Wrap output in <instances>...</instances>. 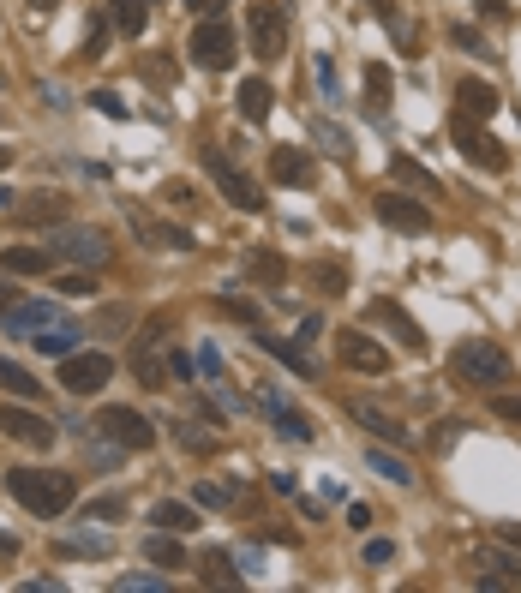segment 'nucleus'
<instances>
[{
	"label": "nucleus",
	"instance_id": "10",
	"mask_svg": "<svg viewBox=\"0 0 521 593\" xmlns=\"http://www.w3.org/2000/svg\"><path fill=\"white\" fill-rule=\"evenodd\" d=\"M450 138H456V150H462L474 168H486V174H504V168H510L504 144H492V132H486V126H474V114H462V120L450 126Z\"/></svg>",
	"mask_w": 521,
	"mask_h": 593
},
{
	"label": "nucleus",
	"instance_id": "27",
	"mask_svg": "<svg viewBox=\"0 0 521 593\" xmlns=\"http://www.w3.org/2000/svg\"><path fill=\"white\" fill-rule=\"evenodd\" d=\"M144 564H156V570H180V564H186V552H180V540H174L168 528H156V534L144 540Z\"/></svg>",
	"mask_w": 521,
	"mask_h": 593
},
{
	"label": "nucleus",
	"instance_id": "51",
	"mask_svg": "<svg viewBox=\"0 0 521 593\" xmlns=\"http://www.w3.org/2000/svg\"><path fill=\"white\" fill-rule=\"evenodd\" d=\"M348 528L366 534V528H372V510H366V504H348Z\"/></svg>",
	"mask_w": 521,
	"mask_h": 593
},
{
	"label": "nucleus",
	"instance_id": "44",
	"mask_svg": "<svg viewBox=\"0 0 521 593\" xmlns=\"http://www.w3.org/2000/svg\"><path fill=\"white\" fill-rule=\"evenodd\" d=\"M390 558H396V540H366V564L372 570H384Z\"/></svg>",
	"mask_w": 521,
	"mask_h": 593
},
{
	"label": "nucleus",
	"instance_id": "39",
	"mask_svg": "<svg viewBox=\"0 0 521 593\" xmlns=\"http://www.w3.org/2000/svg\"><path fill=\"white\" fill-rule=\"evenodd\" d=\"M222 312H228V318H246V324H252V330H258V324H264V312H258V306H252V300H240V294H222Z\"/></svg>",
	"mask_w": 521,
	"mask_h": 593
},
{
	"label": "nucleus",
	"instance_id": "23",
	"mask_svg": "<svg viewBox=\"0 0 521 593\" xmlns=\"http://www.w3.org/2000/svg\"><path fill=\"white\" fill-rule=\"evenodd\" d=\"M366 468H372L378 480H390V486H414V480H420V474H414L396 450H384V444H372V450H366Z\"/></svg>",
	"mask_w": 521,
	"mask_h": 593
},
{
	"label": "nucleus",
	"instance_id": "45",
	"mask_svg": "<svg viewBox=\"0 0 521 593\" xmlns=\"http://www.w3.org/2000/svg\"><path fill=\"white\" fill-rule=\"evenodd\" d=\"M108 48V18H90V36H84V54H102Z\"/></svg>",
	"mask_w": 521,
	"mask_h": 593
},
{
	"label": "nucleus",
	"instance_id": "53",
	"mask_svg": "<svg viewBox=\"0 0 521 593\" xmlns=\"http://www.w3.org/2000/svg\"><path fill=\"white\" fill-rule=\"evenodd\" d=\"M450 36H456V48H468V54H480V36H474V30H468V24H456V30H450Z\"/></svg>",
	"mask_w": 521,
	"mask_h": 593
},
{
	"label": "nucleus",
	"instance_id": "49",
	"mask_svg": "<svg viewBox=\"0 0 521 593\" xmlns=\"http://www.w3.org/2000/svg\"><path fill=\"white\" fill-rule=\"evenodd\" d=\"M24 216H30V222H42V216H60V198H36V204H24Z\"/></svg>",
	"mask_w": 521,
	"mask_h": 593
},
{
	"label": "nucleus",
	"instance_id": "42",
	"mask_svg": "<svg viewBox=\"0 0 521 593\" xmlns=\"http://www.w3.org/2000/svg\"><path fill=\"white\" fill-rule=\"evenodd\" d=\"M114 588H120V593H162L168 582H162V576H120Z\"/></svg>",
	"mask_w": 521,
	"mask_h": 593
},
{
	"label": "nucleus",
	"instance_id": "46",
	"mask_svg": "<svg viewBox=\"0 0 521 593\" xmlns=\"http://www.w3.org/2000/svg\"><path fill=\"white\" fill-rule=\"evenodd\" d=\"M84 516H90V522H96V516H102V522H114V516H126V498H102V504H90Z\"/></svg>",
	"mask_w": 521,
	"mask_h": 593
},
{
	"label": "nucleus",
	"instance_id": "52",
	"mask_svg": "<svg viewBox=\"0 0 521 593\" xmlns=\"http://www.w3.org/2000/svg\"><path fill=\"white\" fill-rule=\"evenodd\" d=\"M492 408H498V420H521V396H498Z\"/></svg>",
	"mask_w": 521,
	"mask_h": 593
},
{
	"label": "nucleus",
	"instance_id": "60",
	"mask_svg": "<svg viewBox=\"0 0 521 593\" xmlns=\"http://www.w3.org/2000/svg\"><path fill=\"white\" fill-rule=\"evenodd\" d=\"M30 6H36V12H54V0H30Z\"/></svg>",
	"mask_w": 521,
	"mask_h": 593
},
{
	"label": "nucleus",
	"instance_id": "57",
	"mask_svg": "<svg viewBox=\"0 0 521 593\" xmlns=\"http://www.w3.org/2000/svg\"><path fill=\"white\" fill-rule=\"evenodd\" d=\"M480 12H492V18H498V12H510V0H480Z\"/></svg>",
	"mask_w": 521,
	"mask_h": 593
},
{
	"label": "nucleus",
	"instance_id": "41",
	"mask_svg": "<svg viewBox=\"0 0 521 593\" xmlns=\"http://www.w3.org/2000/svg\"><path fill=\"white\" fill-rule=\"evenodd\" d=\"M318 288H324V294H342V288H348V270H342V264H318Z\"/></svg>",
	"mask_w": 521,
	"mask_h": 593
},
{
	"label": "nucleus",
	"instance_id": "20",
	"mask_svg": "<svg viewBox=\"0 0 521 593\" xmlns=\"http://www.w3.org/2000/svg\"><path fill=\"white\" fill-rule=\"evenodd\" d=\"M132 378H138L144 390H162V384H168V354H162L156 342H150V348L138 342V348H132Z\"/></svg>",
	"mask_w": 521,
	"mask_h": 593
},
{
	"label": "nucleus",
	"instance_id": "32",
	"mask_svg": "<svg viewBox=\"0 0 521 593\" xmlns=\"http://www.w3.org/2000/svg\"><path fill=\"white\" fill-rule=\"evenodd\" d=\"M30 342H36L42 354H54V360H66V354L78 348V330H72V324H54V330H36Z\"/></svg>",
	"mask_w": 521,
	"mask_h": 593
},
{
	"label": "nucleus",
	"instance_id": "15",
	"mask_svg": "<svg viewBox=\"0 0 521 593\" xmlns=\"http://www.w3.org/2000/svg\"><path fill=\"white\" fill-rule=\"evenodd\" d=\"M348 414H354L372 438H384V444H408V426H402L396 414H384L378 402H348Z\"/></svg>",
	"mask_w": 521,
	"mask_h": 593
},
{
	"label": "nucleus",
	"instance_id": "48",
	"mask_svg": "<svg viewBox=\"0 0 521 593\" xmlns=\"http://www.w3.org/2000/svg\"><path fill=\"white\" fill-rule=\"evenodd\" d=\"M90 102H96V108H102V114H114V120H126V102H120V96H108V90H96V96H90Z\"/></svg>",
	"mask_w": 521,
	"mask_h": 593
},
{
	"label": "nucleus",
	"instance_id": "59",
	"mask_svg": "<svg viewBox=\"0 0 521 593\" xmlns=\"http://www.w3.org/2000/svg\"><path fill=\"white\" fill-rule=\"evenodd\" d=\"M6 168H12V150H6V144H0V174H6Z\"/></svg>",
	"mask_w": 521,
	"mask_h": 593
},
{
	"label": "nucleus",
	"instance_id": "28",
	"mask_svg": "<svg viewBox=\"0 0 521 593\" xmlns=\"http://www.w3.org/2000/svg\"><path fill=\"white\" fill-rule=\"evenodd\" d=\"M390 174H396L408 192H438V174H432L426 162H414V156H390Z\"/></svg>",
	"mask_w": 521,
	"mask_h": 593
},
{
	"label": "nucleus",
	"instance_id": "61",
	"mask_svg": "<svg viewBox=\"0 0 521 593\" xmlns=\"http://www.w3.org/2000/svg\"><path fill=\"white\" fill-rule=\"evenodd\" d=\"M6 204H12V192H6V186H0V210H6Z\"/></svg>",
	"mask_w": 521,
	"mask_h": 593
},
{
	"label": "nucleus",
	"instance_id": "11",
	"mask_svg": "<svg viewBox=\"0 0 521 593\" xmlns=\"http://www.w3.org/2000/svg\"><path fill=\"white\" fill-rule=\"evenodd\" d=\"M378 222L384 228H396V234H426L432 228V210L420 204V198H408V192H378Z\"/></svg>",
	"mask_w": 521,
	"mask_h": 593
},
{
	"label": "nucleus",
	"instance_id": "7",
	"mask_svg": "<svg viewBox=\"0 0 521 593\" xmlns=\"http://www.w3.org/2000/svg\"><path fill=\"white\" fill-rule=\"evenodd\" d=\"M48 252L66 258V264H78V270H102L114 246H108L102 228H60V234H48Z\"/></svg>",
	"mask_w": 521,
	"mask_h": 593
},
{
	"label": "nucleus",
	"instance_id": "2",
	"mask_svg": "<svg viewBox=\"0 0 521 593\" xmlns=\"http://www.w3.org/2000/svg\"><path fill=\"white\" fill-rule=\"evenodd\" d=\"M450 372H456V384H468V390H504V384L516 378L510 354H504L498 342H480V336L450 354Z\"/></svg>",
	"mask_w": 521,
	"mask_h": 593
},
{
	"label": "nucleus",
	"instance_id": "33",
	"mask_svg": "<svg viewBox=\"0 0 521 593\" xmlns=\"http://www.w3.org/2000/svg\"><path fill=\"white\" fill-rule=\"evenodd\" d=\"M174 426V444L180 450H192V456H210L216 450V432H204V426H192V420H168Z\"/></svg>",
	"mask_w": 521,
	"mask_h": 593
},
{
	"label": "nucleus",
	"instance_id": "19",
	"mask_svg": "<svg viewBox=\"0 0 521 593\" xmlns=\"http://www.w3.org/2000/svg\"><path fill=\"white\" fill-rule=\"evenodd\" d=\"M372 318H378V324H390V330L402 336V348H426V330H420L396 300H372Z\"/></svg>",
	"mask_w": 521,
	"mask_h": 593
},
{
	"label": "nucleus",
	"instance_id": "3",
	"mask_svg": "<svg viewBox=\"0 0 521 593\" xmlns=\"http://www.w3.org/2000/svg\"><path fill=\"white\" fill-rule=\"evenodd\" d=\"M246 48L258 60H276L288 48V6L282 0H252L246 6Z\"/></svg>",
	"mask_w": 521,
	"mask_h": 593
},
{
	"label": "nucleus",
	"instance_id": "6",
	"mask_svg": "<svg viewBox=\"0 0 521 593\" xmlns=\"http://www.w3.org/2000/svg\"><path fill=\"white\" fill-rule=\"evenodd\" d=\"M468 570H474V588L480 593H516L521 588V558L504 552V546H474Z\"/></svg>",
	"mask_w": 521,
	"mask_h": 593
},
{
	"label": "nucleus",
	"instance_id": "8",
	"mask_svg": "<svg viewBox=\"0 0 521 593\" xmlns=\"http://www.w3.org/2000/svg\"><path fill=\"white\" fill-rule=\"evenodd\" d=\"M96 438H108L114 450H150L156 444V426L138 408H102L96 414Z\"/></svg>",
	"mask_w": 521,
	"mask_h": 593
},
{
	"label": "nucleus",
	"instance_id": "35",
	"mask_svg": "<svg viewBox=\"0 0 521 593\" xmlns=\"http://www.w3.org/2000/svg\"><path fill=\"white\" fill-rule=\"evenodd\" d=\"M114 24H120V36H144V24H150V0H114Z\"/></svg>",
	"mask_w": 521,
	"mask_h": 593
},
{
	"label": "nucleus",
	"instance_id": "54",
	"mask_svg": "<svg viewBox=\"0 0 521 593\" xmlns=\"http://www.w3.org/2000/svg\"><path fill=\"white\" fill-rule=\"evenodd\" d=\"M168 372H174V378H186V384H192V360H186V354H180V348H174V354H168Z\"/></svg>",
	"mask_w": 521,
	"mask_h": 593
},
{
	"label": "nucleus",
	"instance_id": "12",
	"mask_svg": "<svg viewBox=\"0 0 521 593\" xmlns=\"http://www.w3.org/2000/svg\"><path fill=\"white\" fill-rule=\"evenodd\" d=\"M336 360L348 372H390V348L372 342L366 330H336Z\"/></svg>",
	"mask_w": 521,
	"mask_h": 593
},
{
	"label": "nucleus",
	"instance_id": "17",
	"mask_svg": "<svg viewBox=\"0 0 521 593\" xmlns=\"http://www.w3.org/2000/svg\"><path fill=\"white\" fill-rule=\"evenodd\" d=\"M270 426L282 432V438H294V444H312L318 438V426H312V414H300V408H288L276 390H270Z\"/></svg>",
	"mask_w": 521,
	"mask_h": 593
},
{
	"label": "nucleus",
	"instance_id": "5",
	"mask_svg": "<svg viewBox=\"0 0 521 593\" xmlns=\"http://www.w3.org/2000/svg\"><path fill=\"white\" fill-rule=\"evenodd\" d=\"M186 54H192L204 72H228V66H234V54H240V42H234V30H228L222 18H204V24H192Z\"/></svg>",
	"mask_w": 521,
	"mask_h": 593
},
{
	"label": "nucleus",
	"instance_id": "43",
	"mask_svg": "<svg viewBox=\"0 0 521 593\" xmlns=\"http://www.w3.org/2000/svg\"><path fill=\"white\" fill-rule=\"evenodd\" d=\"M60 294H96L90 270H66V276H60Z\"/></svg>",
	"mask_w": 521,
	"mask_h": 593
},
{
	"label": "nucleus",
	"instance_id": "55",
	"mask_svg": "<svg viewBox=\"0 0 521 593\" xmlns=\"http://www.w3.org/2000/svg\"><path fill=\"white\" fill-rule=\"evenodd\" d=\"M186 6H192V12H204V18H216V12H222L228 0H186Z\"/></svg>",
	"mask_w": 521,
	"mask_h": 593
},
{
	"label": "nucleus",
	"instance_id": "16",
	"mask_svg": "<svg viewBox=\"0 0 521 593\" xmlns=\"http://www.w3.org/2000/svg\"><path fill=\"white\" fill-rule=\"evenodd\" d=\"M132 228H138V240H144V246H168V252H192V234H186L180 222H150V216H138V210H132Z\"/></svg>",
	"mask_w": 521,
	"mask_h": 593
},
{
	"label": "nucleus",
	"instance_id": "30",
	"mask_svg": "<svg viewBox=\"0 0 521 593\" xmlns=\"http://www.w3.org/2000/svg\"><path fill=\"white\" fill-rule=\"evenodd\" d=\"M390 90H396L390 66H378V60H372V66H366V108H372V114H384V108H390Z\"/></svg>",
	"mask_w": 521,
	"mask_h": 593
},
{
	"label": "nucleus",
	"instance_id": "26",
	"mask_svg": "<svg viewBox=\"0 0 521 593\" xmlns=\"http://www.w3.org/2000/svg\"><path fill=\"white\" fill-rule=\"evenodd\" d=\"M150 522H156V528H168V534H192V528H198V510H192V504H180V498H162V504L150 510Z\"/></svg>",
	"mask_w": 521,
	"mask_h": 593
},
{
	"label": "nucleus",
	"instance_id": "36",
	"mask_svg": "<svg viewBox=\"0 0 521 593\" xmlns=\"http://www.w3.org/2000/svg\"><path fill=\"white\" fill-rule=\"evenodd\" d=\"M192 504H204V510H234V486H222V480H198V486H192Z\"/></svg>",
	"mask_w": 521,
	"mask_h": 593
},
{
	"label": "nucleus",
	"instance_id": "13",
	"mask_svg": "<svg viewBox=\"0 0 521 593\" xmlns=\"http://www.w3.org/2000/svg\"><path fill=\"white\" fill-rule=\"evenodd\" d=\"M60 324V306L54 300H12L0 312V330L6 336H36V330H54Z\"/></svg>",
	"mask_w": 521,
	"mask_h": 593
},
{
	"label": "nucleus",
	"instance_id": "9",
	"mask_svg": "<svg viewBox=\"0 0 521 593\" xmlns=\"http://www.w3.org/2000/svg\"><path fill=\"white\" fill-rule=\"evenodd\" d=\"M108 378H114V360H108V354H84V348H72V354L60 360V390H66V396H96Z\"/></svg>",
	"mask_w": 521,
	"mask_h": 593
},
{
	"label": "nucleus",
	"instance_id": "25",
	"mask_svg": "<svg viewBox=\"0 0 521 593\" xmlns=\"http://www.w3.org/2000/svg\"><path fill=\"white\" fill-rule=\"evenodd\" d=\"M240 276H258L264 288H282V282H288V264H282L276 252H246V258H240Z\"/></svg>",
	"mask_w": 521,
	"mask_h": 593
},
{
	"label": "nucleus",
	"instance_id": "4",
	"mask_svg": "<svg viewBox=\"0 0 521 593\" xmlns=\"http://www.w3.org/2000/svg\"><path fill=\"white\" fill-rule=\"evenodd\" d=\"M204 174L216 180V192H222L234 210H246V216H258V210H264V192L246 180V168H234V162H228V150H216V144H210V150H204Z\"/></svg>",
	"mask_w": 521,
	"mask_h": 593
},
{
	"label": "nucleus",
	"instance_id": "40",
	"mask_svg": "<svg viewBox=\"0 0 521 593\" xmlns=\"http://www.w3.org/2000/svg\"><path fill=\"white\" fill-rule=\"evenodd\" d=\"M60 552H66V558H108L114 546H108V540H66Z\"/></svg>",
	"mask_w": 521,
	"mask_h": 593
},
{
	"label": "nucleus",
	"instance_id": "56",
	"mask_svg": "<svg viewBox=\"0 0 521 593\" xmlns=\"http://www.w3.org/2000/svg\"><path fill=\"white\" fill-rule=\"evenodd\" d=\"M6 558H18V540H12V534L0 528V564H6Z\"/></svg>",
	"mask_w": 521,
	"mask_h": 593
},
{
	"label": "nucleus",
	"instance_id": "31",
	"mask_svg": "<svg viewBox=\"0 0 521 593\" xmlns=\"http://www.w3.org/2000/svg\"><path fill=\"white\" fill-rule=\"evenodd\" d=\"M258 348H264V354H276L282 366H294L300 378H312V360H306V354H300L294 342H282V336H270V330H258Z\"/></svg>",
	"mask_w": 521,
	"mask_h": 593
},
{
	"label": "nucleus",
	"instance_id": "1",
	"mask_svg": "<svg viewBox=\"0 0 521 593\" xmlns=\"http://www.w3.org/2000/svg\"><path fill=\"white\" fill-rule=\"evenodd\" d=\"M6 492H12L30 516L54 522V516H66V510H72L78 480H72V474H60V468H6Z\"/></svg>",
	"mask_w": 521,
	"mask_h": 593
},
{
	"label": "nucleus",
	"instance_id": "50",
	"mask_svg": "<svg viewBox=\"0 0 521 593\" xmlns=\"http://www.w3.org/2000/svg\"><path fill=\"white\" fill-rule=\"evenodd\" d=\"M126 318H132L126 306H108V312H102V336H120V324H126Z\"/></svg>",
	"mask_w": 521,
	"mask_h": 593
},
{
	"label": "nucleus",
	"instance_id": "38",
	"mask_svg": "<svg viewBox=\"0 0 521 593\" xmlns=\"http://www.w3.org/2000/svg\"><path fill=\"white\" fill-rule=\"evenodd\" d=\"M198 366H204V384H210V390H228V372H222V354H216L210 342L198 348Z\"/></svg>",
	"mask_w": 521,
	"mask_h": 593
},
{
	"label": "nucleus",
	"instance_id": "22",
	"mask_svg": "<svg viewBox=\"0 0 521 593\" xmlns=\"http://www.w3.org/2000/svg\"><path fill=\"white\" fill-rule=\"evenodd\" d=\"M270 180H282V186H312V156H306V150H276V156H270Z\"/></svg>",
	"mask_w": 521,
	"mask_h": 593
},
{
	"label": "nucleus",
	"instance_id": "34",
	"mask_svg": "<svg viewBox=\"0 0 521 593\" xmlns=\"http://www.w3.org/2000/svg\"><path fill=\"white\" fill-rule=\"evenodd\" d=\"M198 570H204V582H210V588H240V570H234V558H228V552H204V564H198Z\"/></svg>",
	"mask_w": 521,
	"mask_h": 593
},
{
	"label": "nucleus",
	"instance_id": "14",
	"mask_svg": "<svg viewBox=\"0 0 521 593\" xmlns=\"http://www.w3.org/2000/svg\"><path fill=\"white\" fill-rule=\"evenodd\" d=\"M0 432L18 438V444H30V450H54V438H60V426L42 420V414H30V408H0Z\"/></svg>",
	"mask_w": 521,
	"mask_h": 593
},
{
	"label": "nucleus",
	"instance_id": "21",
	"mask_svg": "<svg viewBox=\"0 0 521 593\" xmlns=\"http://www.w3.org/2000/svg\"><path fill=\"white\" fill-rule=\"evenodd\" d=\"M270 102H276L270 78H240V114H246L252 126H264V120H270Z\"/></svg>",
	"mask_w": 521,
	"mask_h": 593
},
{
	"label": "nucleus",
	"instance_id": "37",
	"mask_svg": "<svg viewBox=\"0 0 521 593\" xmlns=\"http://www.w3.org/2000/svg\"><path fill=\"white\" fill-rule=\"evenodd\" d=\"M312 132H318V144H324V150H336V156H354V138H348L342 126H330V120H312Z\"/></svg>",
	"mask_w": 521,
	"mask_h": 593
},
{
	"label": "nucleus",
	"instance_id": "29",
	"mask_svg": "<svg viewBox=\"0 0 521 593\" xmlns=\"http://www.w3.org/2000/svg\"><path fill=\"white\" fill-rule=\"evenodd\" d=\"M0 390L18 396V402H36V396H42V378H30L18 360H0Z\"/></svg>",
	"mask_w": 521,
	"mask_h": 593
},
{
	"label": "nucleus",
	"instance_id": "47",
	"mask_svg": "<svg viewBox=\"0 0 521 593\" xmlns=\"http://www.w3.org/2000/svg\"><path fill=\"white\" fill-rule=\"evenodd\" d=\"M318 84H324V96H336V60L330 54H318Z\"/></svg>",
	"mask_w": 521,
	"mask_h": 593
},
{
	"label": "nucleus",
	"instance_id": "24",
	"mask_svg": "<svg viewBox=\"0 0 521 593\" xmlns=\"http://www.w3.org/2000/svg\"><path fill=\"white\" fill-rule=\"evenodd\" d=\"M456 102H462V114H480V120L498 114V90H492L486 78H462V84H456Z\"/></svg>",
	"mask_w": 521,
	"mask_h": 593
},
{
	"label": "nucleus",
	"instance_id": "58",
	"mask_svg": "<svg viewBox=\"0 0 521 593\" xmlns=\"http://www.w3.org/2000/svg\"><path fill=\"white\" fill-rule=\"evenodd\" d=\"M504 546H516V552H521V528H516V522L504 528Z\"/></svg>",
	"mask_w": 521,
	"mask_h": 593
},
{
	"label": "nucleus",
	"instance_id": "18",
	"mask_svg": "<svg viewBox=\"0 0 521 593\" xmlns=\"http://www.w3.org/2000/svg\"><path fill=\"white\" fill-rule=\"evenodd\" d=\"M48 246H0V276H48Z\"/></svg>",
	"mask_w": 521,
	"mask_h": 593
}]
</instances>
